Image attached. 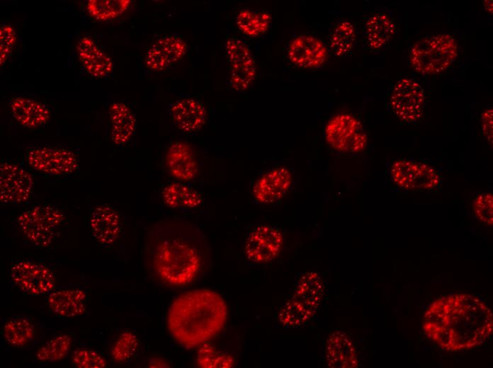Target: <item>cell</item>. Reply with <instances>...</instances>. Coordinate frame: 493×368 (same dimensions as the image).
Returning a JSON list of instances; mask_svg holds the SVG:
<instances>
[{"label":"cell","instance_id":"cell-1","mask_svg":"<svg viewBox=\"0 0 493 368\" xmlns=\"http://www.w3.org/2000/svg\"><path fill=\"white\" fill-rule=\"evenodd\" d=\"M425 335L442 349L457 352L484 343L492 334V312L477 297L458 293L436 299L422 321Z\"/></svg>","mask_w":493,"mask_h":368},{"label":"cell","instance_id":"cell-2","mask_svg":"<svg viewBox=\"0 0 493 368\" xmlns=\"http://www.w3.org/2000/svg\"><path fill=\"white\" fill-rule=\"evenodd\" d=\"M209 254L206 237L196 224L183 219H172L159 227L152 248V262L164 282L183 286L200 275Z\"/></svg>","mask_w":493,"mask_h":368},{"label":"cell","instance_id":"cell-3","mask_svg":"<svg viewBox=\"0 0 493 368\" xmlns=\"http://www.w3.org/2000/svg\"><path fill=\"white\" fill-rule=\"evenodd\" d=\"M228 316L224 299L215 291L198 289L178 295L167 314V326L186 349L198 347L220 333Z\"/></svg>","mask_w":493,"mask_h":368},{"label":"cell","instance_id":"cell-4","mask_svg":"<svg viewBox=\"0 0 493 368\" xmlns=\"http://www.w3.org/2000/svg\"><path fill=\"white\" fill-rule=\"evenodd\" d=\"M65 221L64 213L52 204L34 206L22 212L16 219L23 239L38 248H48L57 241Z\"/></svg>","mask_w":493,"mask_h":368},{"label":"cell","instance_id":"cell-5","mask_svg":"<svg viewBox=\"0 0 493 368\" xmlns=\"http://www.w3.org/2000/svg\"><path fill=\"white\" fill-rule=\"evenodd\" d=\"M458 46L450 34L425 37L411 47L409 61L414 69L424 75L440 74L453 63Z\"/></svg>","mask_w":493,"mask_h":368},{"label":"cell","instance_id":"cell-6","mask_svg":"<svg viewBox=\"0 0 493 368\" xmlns=\"http://www.w3.org/2000/svg\"><path fill=\"white\" fill-rule=\"evenodd\" d=\"M27 165L33 171L51 177H67L79 168V158L72 149L60 146H33L26 151Z\"/></svg>","mask_w":493,"mask_h":368},{"label":"cell","instance_id":"cell-7","mask_svg":"<svg viewBox=\"0 0 493 368\" xmlns=\"http://www.w3.org/2000/svg\"><path fill=\"white\" fill-rule=\"evenodd\" d=\"M324 137L329 146L344 153H359L368 144V136L363 124L346 113L338 114L327 122Z\"/></svg>","mask_w":493,"mask_h":368},{"label":"cell","instance_id":"cell-8","mask_svg":"<svg viewBox=\"0 0 493 368\" xmlns=\"http://www.w3.org/2000/svg\"><path fill=\"white\" fill-rule=\"evenodd\" d=\"M229 65L228 88L237 92L247 90L253 83L256 67L249 46L242 40L232 36L225 42Z\"/></svg>","mask_w":493,"mask_h":368},{"label":"cell","instance_id":"cell-9","mask_svg":"<svg viewBox=\"0 0 493 368\" xmlns=\"http://www.w3.org/2000/svg\"><path fill=\"white\" fill-rule=\"evenodd\" d=\"M11 279L19 290L31 295L48 294L56 286L52 270L45 263L30 260L13 262Z\"/></svg>","mask_w":493,"mask_h":368},{"label":"cell","instance_id":"cell-10","mask_svg":"<svg viewBox=\"0 0 493 368\" xmlns=\"http://www.w3.org/2000/svg\"><path fill=\"white\" fill-rule=\"evenodd\" d=\"M34 180L25 168L9 159L0 163V202L2 205H21L32 198Z\"/></svg>","mask_w":493,"mask_h":368},{"label":"cell","instance_id":"cell-11","mask_svg":"<svg viewBox=\"0 0 493 368\" xmlns=\"http://www.w3.org/2000/svg\"><path fill=\"white\" fill-rule=\"evenodd\" d=\"M424 91L419 82L412 79H401L393 86L390 98L392 113L406 122L418 121L424 109Z\"/></svg>","mask_w":493,"mask_h":368},{"label":"cell","instance_id":"cell-12","mask_svg":"<svg viewBox=\"0 0 493 368\" xmlns=\"http://www.w3.org/2000/svg\"><path fill=\"white\" fill-rule=\"evenodd\" d=\"M389 173L392 180L407 190H431L440 184L438 172L431 166L419 161L399 159L390 166Z\"/></svg>","mask_w":493,"mask_h":368},{"label":"cell","instance_id":"cell-13","mask_svg":"<svg viewBox=\"0 0 493 368\" xmlns=\"http://www.w3.org/2000/svg\"><path fill=\"white\" fill-rule=\"evenodd\" d=\"M283 243L280 231L273 226L260 225L252 229L244 241V253L254 263H266L278 257Z\"/></svg>","mask_w":493,"mask_h":368},{"label":"cell","instance_id":"cell-14","mask_svg":"<svg viewBox=\"0 0 493 368\" xmlns=\"http://www.w3.org/2000/svg\"><path fill=\"white\" fill-rule=\"evenodd\" d=\"M293 181L290 170L283 166L269 168L261 172L251 188L254 202L270 205L280 200L289 190Z\"/></svg>","mask_w":493,"mask_h":368},{"label":"cell","instance_id":"cell-15","mask_svg":"<svg viewBox=\"0 0 493 368\" xmlns=\"http://www.w3.org/2000/svg\"><path fill=\"white\" fill-rule=\"evenodd\" d=\"M187 51L188 45L179 34L165 35L157 39L148 49L145 65L152 71H166L179 62Z\"/></svg>","mask_w":493,"mask_h":368},{"label":"cell","instance_id":"cell-16","mask_svg":"<svg viewBox=\"0 0 493 368\" xmlns=\"http://www.w3.org/2000/svg\"><path fill=\"white\" fill-rule=\"evenodd\" d=\"M164 164L167 172L176 180L188 183L196 179L199 172L198 161L194 150L183 141H174L165 151Z\"/></svg>","mask_w":493,"mask_h":368},{"label":"cell","instance_id":"cell-17","mask_svg":"<svg viewBox=\"0 0 493 368\" xmlns=\"http://www.w3.org/2000/svg\"><path fill=\"white\" fill-rule=\"evenodd\" d=\"M169 114L174 127L186 134L199 131L205 124L207 118L204 104L191 97L181 98L171 103Z\"/></svg>","mask_w":493,"mask_h":368},{"label":"cell","instance_id":"cell-18","mask_svg":"<svg viewBox=\"0 0 493 368\" xmlns=\"http://www.w3.org/2000/svg\"><path fill=\"white\" fill-rule=\"evenodd\" d=\"M289 60L295 66L305 68H318L325 62L328 50L318 38L309 35L294 38L286 50Z\"/></svg>","mask_w":493,"mask_h":368},{"label":"cell","instance_id":"cell-19","mask_svg":"<svg viewBox=\"0 0 493 368\" xmlns=\"http://www.w3.org/2000/svg\"><path fill=\"white\" fill-rule=\"evenodd\" d=\"M75 51L82 68L91 77L106 79L113 74L111 58L91 37H80L75 45Z\"/></svg>","mask_w":493,"mask_h":368},{"label":"cell","instance_id":"cell-20","mask_svg":"<svg viewBox=\"0 0 493 368\" xmlns=\"http://www.w3.org/2000/svg\"><path fill=\"white\" fill-rule=\"evenodd\" d=\"M89 222L92 236L101 246H110L118 240L122 231L121 219L111 205H96L91 212Z\"/></svg>","mask_w":493,"mask_h":368},{"label":"cell","instance_id":"cell-21","mask_svg":"<svg viewBox=\"0 0 493 368\" xmlns=\"http://www.w3.org/2000/svg\"><path fill=\"white\" fill-rule=\"evenodd\" d=\"M9 109L15 121L29 130H37L45 126L52 116L50 105L25 96L11 97Z\"/></svg>","mask_w":493,"mask_h":368},{"label":"cell","instance_id":"cell-22","mask_svg":"<svg viewBox=\"0 0 493 368\" xmlns=\"http://www.w3.org/2000/svg\"><path fill=\"white\" fill-rule=\"evenodd\" d=\"M110 137L112 142L122 147L128 144L137 128L135 113L124 102L115 101L108 110Z\"/></svg>","mask_w":493,"mask_h":368},{"label":"cell","instance_id":"cell-23","mask_svg":"<svg viewBox=\"0 0 493 368\" xmlns=\"http://www.w3.org/2000/svg\"><path fill=\"white\" fill-rule=\"evenodd\" d=\"M88 297L80 289H54L47 295L46 302L49 309L62 317H75L85 313Z\"/></svg>","mask_w":493,"mask_h":368},{"label":"cell","instance_id":"cell-24","mask_svg":"<svg viewBox=\"0 0 493 368\" xmlns=\"http://www.w3.org/2000/svg\"><path fill=\"white\" fill-rule=\"evenodd\" d=\"M326 361L327 365L332 368L358 367L356 347L351 338L344 331H334L328 337Z\"/></svg>","mask_w":493,"mask_h":368},{"label":"cell","instance_id":"cell-25","mask_svg":"<svg viewBox=\"0 0 493 368\" xmlns=\"http://www.w3.org/2000/svg\"><path fill=\"white\" fill-rule=\"evenodd\" d=\"M161 198L169 208L182 211L193 210L201 206L202 194L188 183L174 180L162 190Z\"/></svg>","mask_w":493,"mask_h":368},{"label":"cell","instance_id":"cell-26","mask_svg":"<svg viewBox=\"0 0 493 368\" xmlns=\"http://www.w3.org/2000/svg\"><path fill=\"white\" fill-rule=\"evenodd\" d=\"M324 294V284L316 272L304 274L298 281L292 299L315 313Z\"/></svg>","mask_w":493,"mask_h":368},{"label":"cell","instance_id":"cell-27","mask_svg":"<svg viewBox=\"0 0 493 368\" xmlns=\"http://www.w3.org/2000/svg\"><path fill=\"white\" fill-rule=\"evenodd\" d=\"M395 25L392 19L382 12L375 13L367 19L364 34L366 41L372 49L384 47L392 38Z\"/></svg>","mask_w":493,"mask_h":368},{"label":"cell","instance_id":"cell-28","mask_svg":"<svg viewBox=\"0 0 493 368\" xmlns=\"http://www.w3.org/2000/svg\"><path fill=\"white\" fill-rule=\"evenodd\" d=\"M2 331L5 340L16 348L26 347L35 335V328L32 320L23 315L9 318L4 324Z\"/></svg>","mask_w":493,"mask_h":368},{"label":"cell","instance_id":"cell-29","mask_svg":"<svg viewBox=\"0 0 493 368\" xmlns=\"http://www.w3.org/2000/svg\"><path fill=\"white\" fill-rule=\"evenodd\" d=\"M271 23V15L266 11L243 9L236 18L237 28L246 35L255 38L263 35L268 30Z\"/></svg>","mask_w":493,"mask_h":368},{"label":"cell","instance_id":"cell-30","mask_svg":"<svg viewBox=\"0 0 493 368\" xmlns=\"http://www.w3.org/2000/svg\"><path fill=\"white\" fill-rule=\"evenodd\" d=\"M356 40L354 25L344 20L338 23L329 36V50L336 57H344L353 49Z\"/></svg>","mask_w":493,"mask_h":368},{"label":"cell","instance_id":"cell-31","mask_svg":"<svg viewBox=\"0 0 493 368\" xmlns=\"http://www.w3.org/2000/svg\"><path fill=\"white\" fill-rule=\"evenodd\" d=\"M72 344V337L60 334L42 345L35 353V360L40 363L56 362L65 358Z\"/></svg>","mask_w":493,"mask_h":368},{"label":"cell","instance_id":"cell-32","mask_svg":"<svg viewBox=\"0 0 493 368\" xmlns=\"http://www.w3.org/2000/svg\"><path fill=\"white\" fill-rule=\"evenodd\" d=\"M130 4V0H89L86 9L94 20L110 21L123 15Z\"/></svg>","mask_w":493,"mask_h":368},{"label":"cell","instance_id":"cell-33","mask_svg":"<svg viewBox=\"0 0 493 368\" xmlns=\"http://www.w3.org/2000/svg\"><path fill=\"white\" fill-rule=\"evenodd\" d=\"M196 363L201 368H230L234 365V359L207 342L199 346Z\"/></svg>","mask_w":493,"mask_h":368},{"label":"cell","instance_id":"cell-34","mask_svg":"<svg viewBox=\"0 0 493 368\" xmlns=\"http://www.w3.org/2000/svg\"><path fill=\"white\" fill-rule=\"evenodd\" d=\"M314 313L292 298L283 304L278 314V321L286 326H298L309 320Z\"/></svg>","mask_w":493,"mask_h":368},{"label":"cell","instance_id":"cell-35","mask_svg":"<svg viewBox=\"0 0 493 368\" xmlns=\"http://www.w3.org/2000/svg\"><path fill=\"white\" fill-rule=\"evenodd\" d=\"M138 346L137 337L131 331L125 330L115 342L111 350V357L116 362H126L135 355Z\"/></svg>","mask_w":493,"mask_h":368},{"label":"cell","instance_id":"cell-36","mask_svg":"<svg viewBox=\"0 0 493 368\" xmlns=\"http://www.w3.org/2000/svg\"><path fill=\"white\" fill-rule=\"evenodd\" d=\"M71 360L75 367L79 368H103L107 365L106 361L98 352L89 348L76 349Z\"/></svg>","mask_w":493,"mask_h":368},{"label":"cell","instance_id":"cell-37","mask_svg":"<svg viewBox=\"0 0 493 368\" xmlns=\"http://www.w3.org/2000/svg\"><path fill=\"white\" fill-rule=\"evenodd\" d=\"M17 42V33L13 25L3 22L0 26V65L2 67L10 58Z\"/></svg>","mask_w":493,"mask_h":368},{"label":"cell","instance_id":"cell-38","mask_svg":"<svg viewBox=\"0 0 493 368\" xmlns=\"http://www.w3.org/2000/svg\"><path fill=\"white\" fill-rule=\"evenodd\" d=\"M473 210L476 217L484 224H493V196L489 192L480 194L473 202Z\"/></svg>","mask_w":493,"mask_h":368},{"label":"cell","instance_id":"cell-39","mask_svg":"<svg viewBox=\"0 0 493 368\" xmlns=\"http://www.w3.org/2000/svg\"><path fill=\"white\" fill-rule=\"evenodd\" d=\"M492 109L488 108L483 112L481 118V129L487 142L492 144Z\"/></svg>","mask_w":493,"mask_h":368},{"label":"cell","instance_id":"cell-40","mask_svg":"<svg viewBox=\"0 0 493 368\" xmlns=\"http://www.w3.org/2000/svg\"><path fill=\"white\" fill-rule=\"evenodd\" d=\"M150 367H168V364L165 363L164 362L158 360L154 361V362L150 364Z\"/></svg>","mask_w":493,"mask_h":368}]
</instances>
